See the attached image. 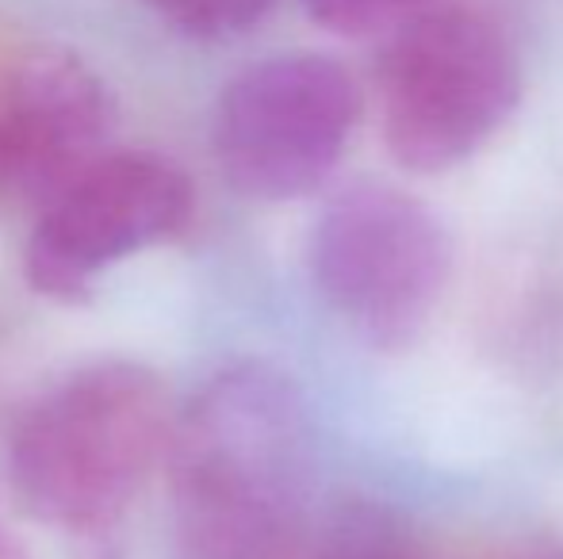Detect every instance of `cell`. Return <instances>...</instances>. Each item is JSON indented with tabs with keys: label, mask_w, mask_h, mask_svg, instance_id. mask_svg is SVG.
<instances>
[{
	"label": "cell",
	"mask_w": 563,
	"mask_h": 559,
	"mask_svg": "<svg viewBox=\"0 0 563 559\" xmlns=\"http://www.w3.org/2000/svg\"><path fill=\"white\" fill-rule=\"evenodd\" d=\"M169 502L180 559H296L314 494V429L291 376L219 368L173 422Z\"/></svg>",
	"instance_id": "cell-1"
},
{
	"label": "cell",
	"mask_w": 563,
	"mask_h": 559,
	"mask_svg": "<svg viewBox=\"0 0 563 559\" xmlns=\"http://www.w3.org/2000/svg\"><path fill=\"white\" fill-rule=\"evenodd\" d=\"M162 376L134 360H97L46 388L8 440V479L35 522L104 533L134 506L173 437Z\"/></svg>",
	"instance_id": "cell-2"
},
{
	"label": "cell",
	"mask_w": 563,
	"mask_h": 559,
	"mask_svg": "<svg viewBox=\"0 0 563 559\" xmlns=\"http://www.w3.org/2000/svg\"><path fill=\"white\" fill-rule=\"evenodd\" d=\"M514 38L479 8H426L379 62V131L410 172H449L475 157L521 104Z\"/></svg>",
	"instance_id": "cell-3"
},
{
	"label": "cell",
	"mask_w": 563,
	"mask_h": 559,
	"mask_svg": "<svg viewBox=\"0 0 563 559\" xmlns=\"http://www.w3.org/2000/svg\"><path fill=\"white\" fill-rule=\"evenodd\" d=\"M449 272L445 223L430 203L395 185H349L311 231L314 288L372 349L415 342L445 295Z\"/></svg>",
	"instance_id": "cell-4"
},
{
	"label": "cell",
	"mask_w": 563,
	"mask_h": 559,
	"mask_svg": "<svg viewBox=\"0 0 563 559\" xmlns=\"http://www.w3.org/2000/svg\"><path fill=\"white\" fill-rule=\"evenodd\" d=\"M361 120L353 74L327 54H276L223 89L211 146L227 185L284 203L314 192L338 169Z\"/></svg>",
	"instance_id": "cell-5"
},
{
	"label": "cell",
	"mask_w": 563,
	"mask_h": 559,
	"mask_svg": "<svg viewBox=\"0 0 563 559\" xmlns=\"http://www.w3.org/2000/svg\"><path fill=\"white\" fill-rule=\"evenodd\" d=\"M192 211L196 188L177 161L112 149L38 211L23 272L38 295L81 303L112 265L177 238Z\"/></svg>",
	"instance_id": "cell-6"
},
{
	"label": "cell",
	"mask_w": 563,
	"mask_h": 559,
	"mask_svg": "<svg viewBox=\"0 0 563 559\" xmlns=\"http://www.w3.org/2000/svg\"><path fill=\"white\" fill-rule=\"evenodd\" d=\"M115 97L74 51L27 46L0 66V195L43 211L112 154Z\"/></svg>",
	"instance_id": "cell-7"
},
{
	"label": "cell",
	"mask_w": 563,
	"mask_h": 559,
	"mask_svg": "<svg viewBox=\"0 0 563 559\" xmlns=\"http://www.w3.org/2000/svg\"><path fill=\"white\" fill-rule=\"evenodd\" d=\"M307 559H445L426 548L391 510L356 502L341 510Z\"/></svg>",
	"instance_id": "cell-8"
},
{
	"label": "cell",
	"mask_w": 563,
	"mask_h": 559,
	"mask_svg": "<svg viewBox=\"0 0 563 559\" xmlns=\"http://www.w3.org/2000/svg\"><path fill=\"white\" fill-rule=\"evenodd\" d=\"M142 4L154 8L180 35L219 43L257 27L276 0H142Z\"/></svg>",
	"instance_id": "cell-9"
},
{
	"label": "cell",
	"mask_w": 563,
	"mask_h": 559,
	"mask_svg": "<svg viewBox=\"0 0 563 559\" xmlns=\"http://www.w3.org/2000/svg\"><path fill=\"white\" fill-rule=\"evenodd\" d=\"M307 15L330 35L368 38L379 31H399L407 20L430 8V0H303Z\"/></svg>",
	"instance_id": "cell-10"
},
{
	"label": "cell",
	"mask_w": 563,
	"mask_h": 559,
	"mask_svg": "<svg viewBox=\"0 0 563 559\" xmlns=\"http://www.w3.org/2000/svg\"><path fill=\"white\" fill-rule=\"evenodd\" d=\"M533 559H563V548H552V552H544V556H533Z\"/></svg>",
	"instance_id": "cell-11"
}]
</instances>
